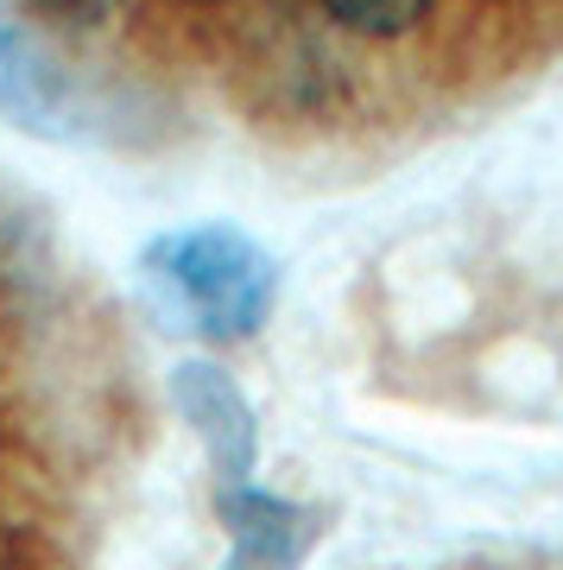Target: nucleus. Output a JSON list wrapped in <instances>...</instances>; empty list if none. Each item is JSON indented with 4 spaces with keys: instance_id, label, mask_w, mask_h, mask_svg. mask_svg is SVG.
<instances>
[{
    "instance_id": "4",
    "label": "nucleus",
    "mask_w": 563,
    "mask_h": 570,
    "mask_svg": "<svg viewBox=\"0 0 563 570\" xmlns=\"http://www.w3.org/2000/svg\"><path fill=\"white\" fill-rule=\"evenodd\" d=\"M178 412L197 425L203 450H209V463H216L221 489H241L247 475H254V412L247 400L235 393V381L221 374V367H178Z\"/></svg>"
},
{
    "instance_id": "5",
    "label": "nucleus",
    "mask_w": 563,
    "mask_h": 570,
    "mask_svg": "<svg viewBox=\"0 0 563 570\" xmlns=\"http://www.w3.org/2000/svg\"><path fill=\"white\" fill-rule=\"evenodd\" d=\"M329 7V20H343L348 32H367V39H393L405 26L424 20V7L431 0H323Z\"/></svg>"
},
{
    "instance_id": "2",
    "label": "nucleus",
    "mask_w": 563,
    "mask_h": 570,
    "mask_svg": "<svg viewBox=\"0 0 563 570\" xmlns=\"http://www.w3.org/2000/svg\"><path fill=\"white\" fill-rule=\"evenodd\" d=\"M221 527H228V564L221 570H298L310 558V546L323 539V520L310 508H292L279 494L260 489H221L216 494Z\"/></svg>"
},
{
    "instance_id": "3",
    "label": "nucleus",
    "mask_w": 563,
    "mask_h": 570,
    "mask_svg": "<svg viewBox=\"0 0 563 570\" xmlns=\"http://www.w3.org/2000/svg\"><path fill=\"white\" fill-rule=\"evenodd\" d=\"M0 115H13L32 134H77L82 121L70 77L26 39V26L7 7H0Z\"/></svg>"
},
{
    "instance_id": "6",
    "label": "nucleus",
    "mask_w": 563,
    "mask_h": 570,
    "mask_svg": "<svg viewBox=\"0 0 563 570\" xmlns=\"http://www.w3.org/2000/svg\"><path fill=\"white\" fill-rule=\"evenodd\" d=\"M45 13H58V20H77V26H101V20H115V7L121 0H39Z\"/></svg>"
},
{
    "instance_id": "1",
    "label": "nucleus",
    "mask_w": 563,
    "mask_h": 570,
    "mask_svg": "<svg viewBox=\"0 0 563 570\" xmlns=\"http://www.w3.org/2000/svg\"><path fill=\"white\" fill-rule=\"evenodd\" d=\"M146 273L178 298L190 330L254 336L273 311V261L235 228H184L146 254Z\"/></svg>"
}]
</instances>
